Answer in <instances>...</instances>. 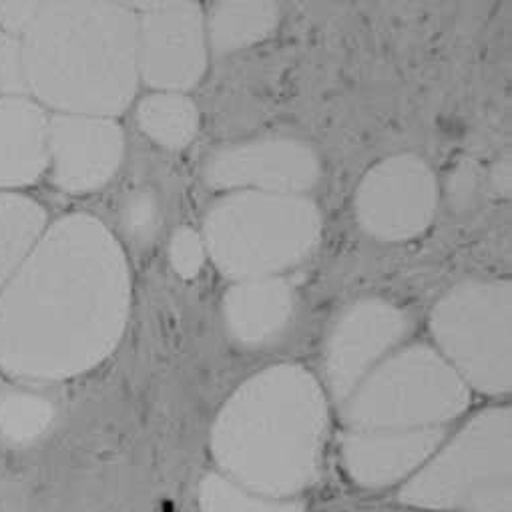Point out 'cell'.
<instances>
[{
	"mask_svg": "<svg viewBox=\"0 0 512 512\" xmlns=\"http://www.w3.org/2000/svg\"><path fill=\"white\" fill-rule=\"evenodd\" d=\"M221 314L231 340L243 348H264L288 332L296 290L280 276L239 280L223 294Z\"/></svg>",
	"mask_w": 512,
	"mask_h": 512,
	"instance_id": "cell-14",
	"label": "cell"
},
{
	"mask_svg": "<svg viewBox=\"0 0 512 512\" xmlns=\"http://www.w3.org/2000/svg\"><path fill=\"white\" fill-rule=\"evenodd\" d=\"M47 229V211L21 193H0V288Z\"/></svg>",
	"mask_w": 512,
	"mask_h": 512,
	"instance_id": "cell-17",
	"label": "cell"
},
{
	"mask_svg": "<svg viewBox=\"0 0 512 512\" xmlns=\"http://www.w3.org/2000/svg\"><path fill=\"white\" fill-rule=\"evenodd\" d=\"M129 310L121 243L101 219L65 215L0 288V366L37 380L93 370L119 346Z\"/></svg>",
	"mask_w": 512,
	"mask_h": 512,
	"instance_id": "cell-1",
	"label": "cell"
},
{
	"mask_svg": "<svg viewBox=\"0 0 512 512\" xmlns=\"http://www.w3.org/2000/svg\"><path fill=\"white\" fill-rule=\"evenodd\" d=\"M197 500L201 512H306L298 500L249 490L221 472H211L201 480Z\"/></svg>",
	"mask_w": 512,
	"mask_h": 512,
	"instance_id": "cell-19",
	"label": "cell"
},
{
	"mask_svg": "<svg viewBox=\"0 0 512 512\" xmlns=\"http://www.w3.org/2000/svg\"><path fill=\"white\" fill-rule=\"evenodd\" d=\"M21 43L27 91L39 105L115 119L137 95V17L129 3H41Z\"/></svg>",
	"mask_w": 512,
	"mask_h": 512,
	"instance_id": "cell-3",
	"label": "cell"
},
{
	"mask_svg": "<svg viewBox=\"0 0 512 512\" xmlns=\"http://www.w3.org/2000/svg\"><path fill=\"white\" fill-rule=\"evenodd\" d=\"M328 402L320 382L298 364L247 378L221 406L209 448L221 474L278 498L310 488L322 470Z\"/></svg>",
	"mask_w": 512,
	"mask_h": 512,
	"instance_id": "cell-2",
	"label": "cell"
},
{
	"mask_svg": "<svg viewBox=\"0 0 512 512\" xmlns=\"http://www.w3.org/2000/svg\"><path fill=\"white\" fill-rule=\"evenodd\" d=\"M207 258L203 237L191 227H179L169 241V262L173 272L183 280H193L201 274Z\"/></svg>",
	"mask_w": 512,
	"mask_h": 512,
	"instance_id": "cell-21",
	"label": "cell"
},
{
	"mask_svg": "<svg viewBox=\"0 0 512 512\" xmlns=\"http://www.w3.org/2000/svg\"><path fill=\"white\" fill-rule=\"evenodd\" d=\"M213 189L306 195L322 179L318 153L292 137H262L215 151L203 171Z\"/></svg>",
	"mask_w": 512,
	"mask_h": 512,
	"instance_id": "cell-11",
	"label": "cell"
},
{
	"mask_svg": "<svg viewBox=\"0 0 512 512\" xmlns=\"http://www.w3.org/2000/svg\"><path fill=\"white\" fill-rule=\"evenodd\" d=\"M0 95L29 97L21 37L0 31Z\"/></svg>",
	"mask_w": 512,
	"mask_h": 512,
	"instance_id": "cell-22",
	"label": "cell"
},
{
	"mask_svg": "<svg viewBox=\"0 0 512 512\" xmlns=\"http://www.w3.org/2000/svg\"><path fill=\"white\" fill-rule=\"evenodd\" d=\"M444 428L348 430L342 438V466L364 488H386L408 480L444 444Z\"/></svg>",
	"mask_w": 512,
	"mask_h": 512,
	"instance_id": "cell-13",
	"label": "cell"
},
{
	"mask_svg": "<svg viewBox=\"0 0 512 512\" xmlns=\"http://www.w3.org/2000/svg\"><path fill=\"white\" fill-rule=\"evenodd\" d=\"M125 233L139 245H149L161 227V205L153 191L137 189L123 205Z\"/></svg>",
	"mask_w": 512,
	"mask_h": 512,
	"instance_id": "cell-20",
	"label": "cell"
},
{
	"mask_svg": "<svg viewBox=\"0 0 512 512\" xmlns=\"http://www.w3.org/2000/svg\"><path fill=\"white\" fill-rule=\"evenodd\" d=\"M201 237L229 280L270 278L310 258L322 213L308 195L231 191L209 207Z\"/></svg>",
	"mask_w": 512,
	"mask_h": 512,
	"instance_id": "cell-4",
	"label": "cell"
},
{
	"mask_svg": "<svg viewBox=\"0 0 512 512\" xmlns=\"http://www.w3.org/2000/svg\"><path fill=\"white\" fill-rule=\"evenodd\" d=\"M139 81L167 93L195 87L207 67V29L201 5L135 3Z\"/></svg>",
	"mask_w": 512,
	"mask_h": 512,
	"instance_id": "cell-8",
	"label": "cell"
},
{
	"mask_svg": "<svg viewBox=\"0 0 512 512\" xmlns=\"http://www.w3.org/2000/svg\"><path fill=\"white\" fill-rule=\"evenodd\" d=\"M470 404V388L430 346L414 344L382 360L344 400L348 430L444 428Z\"/></svg>",
	"mask_w": 512,
	"mask_h": 512,
	"instance_id": "cell-6",
	"label": "cell"
},
{
	"mask_svg": "<svg viewBox=\"0 0 512 512\" xmlns=\"http://www.w3.org/2000/svg\"><path fill=\"white\" fill-rule=\"evenodd\" d=\"M410 318L398 306L370 298L350 304L334 322L324 370L332 398L342 406L358 384L408 336Z\"/></svg>",
	"mask_w": 512,
	"mask_h": 512,
	"instance_id": "cell-10",
	"label": "cell"
},
{
	"mask_svg": "<svg viewBox=\"0 0 512 512\" xmlns=\"http://www.w3.org/2000/svg\"><path fill=\"white\" fill-rule=\"evenodd\" d=\"M438 183L430 165L412 153L376 163L360 181L354 211L360 227L380 241H406L434 219Z\"/></svg>",
	"mask_w": 512,
	"mask_h": 512,
	"instance_id": "cell-9",
	"label": "cell"
},
{
	"mask_svg": "<svg viewBox=\"0 0 512 512\" xmlns=\"http://www.w3.org/2000/svg\"><path fill=\"white\" fill-rule=\"evenodd\" d=\"M125 135L111 117L55 113L49 117V167L67 193L105 187L121 167Z\"/></svg>",
	"mask_w": 512,
	"mask_h": 512,
	"instance_id": "cell-12",
	"label": "cell"
},
{
	"mask_svg": "<svg viewBox=\"0 0 512 512\" xmlns=\"http://www.w3.org/2000/svg\"><path fill=\"white\" fill-rule=\"evenodd\" d=\"M512 292L504 280H468L450 288L430 314L438 354L468 388L502 396L512 386Z\"/></svg>",
	"mask_w": 512,
	"mask_h": 512,
	"instance_id": "cell-7",
	"label": "cell"
},
{
	"mask_svg": "<svg viewBox=\"0 0 512 512\" xmlns=\"http://www.w3.org/2000/svg\"><path fill=\"white\" fill-rule=\"evenodd\" d=\"M43 0H0V31L23 37L35 21Z\"/></svg>",
	"mask_w": 512,
	"mask_h": 512,
	"instance_id": "cell-23",
	"label": "cell"
},
{
	"mask_svg": "<svg viewBox=\"0 0 512 512\" xmlns=\"http://www.w3.org/2000/svg\"><path fill=\"white\" fill-rule=\"evenodd\" d=\"M137 123L157 145L183 149L197 135L199 111L185 93L157 91L137 105Z\"/></svg>",
	"mask_w": 512,
	"mask_h": 512,
	"instance_id": "cell-18",
	"label": "cell"
},
{
	"mask_svg": "<svg viewBox=\"0 0 512 512\" xmlns=\"http://www.w3.org/2000/svg\"><path fill=\"white\" fill-rule=\"evenodd\" d=\"M400 500L430 512H512V416L476 414L400 488Z\"/></svg>",
	"mask_w": 512,
	"mask_h": 512,
	"instance_id": "cell-5",
	"label": "cell"
},
{
	"mask_svg": "<svg viewBox=\"0 0 512 512\" xmlns=\"http://www.w3.org/2000/svg\"><path fill=\"white\" fill-rule=\"evenodd\" d=\"M49 169V115L31 97H0V193L29 187Z\"/></svg>",
	"mask_w": 512,
	"mask_h": 512,
	"instance_id": "cell-15",
	"label": "cell"
},
{
	"mask_svg": "<svg viewBox=\"0 0 512 512\" xmlns=\"http://www.w3.org/2000/svg\"><path fill=\"white\" fill-rule=\"evenodd\" d=\"M280 25L276 3H217L205 21L207 45L217 55L247 49L268 39Z\"/></svg>",
	"mask_w": 512,
	"mask_h": 512,
	"instance_id": "cell-16",
	"label": "cell"
}]
</instances>
